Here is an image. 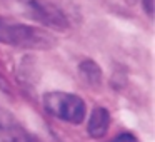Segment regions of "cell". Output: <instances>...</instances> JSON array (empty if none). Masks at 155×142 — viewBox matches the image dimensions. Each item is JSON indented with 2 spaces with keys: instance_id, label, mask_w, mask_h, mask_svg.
Returning <instances> with one entry per match:
<instances>
[{
  "instance_id": "obj_7",
  "label": "cell",
  "mask_w": 155,
  "mask_h": 142,
  "mask_svg": "<svg viewBox=\"0 0 155 142\" xmlns=\"http://www.w3.org/2000/svg\"><path fill=\"white\" fill-rule=\"evenodd\" d=\"M110 142H138V140L135 139V135L130 134V132H124V134L117 135L115 139H112Z\"/></svg>"
},
{
  "instance_id": "obj_3",
  "label": "cell",
  "mask_w": 155,
  "mask_h": 142,
  "mask_svg": "<svg viewBox=\"0 0 155 142\" xmlns=\"http://www.w3.org/2000/svg\"><path fill=\"white\" fill-rule=\"evenodd\" d=\"M20 4L24 5L28 17L34 19L38 24L55 29V30H67L68 29V20L65 14L48 0H20Z\"/></svg>"
},
{
  "instance_id": "obj_10",
  "label": "cell",
  "mask_w": 155,
  "mask_h": 142,
  "mask_svg": "<svg viewBox=\"0 0 155 142\" xmlns=\"http://www.w3.org/2000/svg\"><path fill=\"white\" fill-rule=\"evenodd\" d=\"M127 2H128V4H134V2H135V0H127Z\"/></svg>"
},
{
  "instance_id": "obj_9",
  "label": "cell",
  "mask_w": 155,
  "mask_h": 142,
  "mask_svg": "<svg viewBox=\"0 0 155 142\" xmlns=\"http://www.w3.org/2000/svg\"><path fill=\"white\" fill-rule=\"evenodd\" d=\"M142 7L145 8L148 17H153V0H142Z\"/></svg>"
},
{
  "instance_id": "obj_5",
  "label": "cell",
  "mask_w": 155,
  "mask_h": 142,
  "mask_svg": "<svg viewBox=\"0 0 155 142\" xmlns=\"http://www.w3.org/2000/svg\"><path fill=\"white\" fill-rule=\"evenodd\" d=\"M108 127H110V114L105 107H95L90 112V117L87 122V132L90 137L100 139L107 134Z\"/></svg>"
},
{
  "instance_id": "obj_2",
  "label": "cell",
  "mask_w": 155,
  "mask_h": 142,
  "mask_svg": "<svg viewBox=\"0 0 155 142\" xmlns=\"http://www.w3.org/2000/svg\"><path fill=\"white\" fill-rule=\"evenodd\" d=\"M44 109L58 120L68 124H82L87 115L85 102L78 95L62 90H52L44 95Z\"/></svg>"
},
{
  "instance_id": "obj_4",
  "label": "cell",
  "mask_w": 155,
  "mask_h": 142,
  "mask_svg": "<svg viewBox=\"0 0 155 142\" xmlns=\"http://www.w3.org/2000/svg\"><path fill=\"white\" fill-rule=\"evenodd\" d=\"M0 142H35L32 134L12 112L0 105Z\"/></svg>"
},
{
  "instance_id": "obj_1",
  "label": "cell",
  "mask_w": 155,
  "mask_h": 142,
  "mask_svg": "<svg viewBox=\"0 0 155 142\" xmlns=\"http://www.w3.org/2000/svg\"><path fill=\"white\" fill-rule=\"evenodd\" d=\"M0 42L5 45L28 50H47L55 45V39L42 29L0 17Z\"/></svg>"
},
{
  "instance_id": "obj_8",
  "label": "cell",
  "mask_w": 155,
  "mask_h": 142,
  "mask_svg": "<svg viewBox=\"0 0 155 142\" xmlns=\"http://www.w3.org/2000/svg\"><path fill=\"white\" fill-rule=\"evenodd\" d=\"M0 94L10 95V85H8V82L5 80V77L2 74H0Z\"/></svg>"
},
{
  "instance_id": "obj_6",
  "label": "cell",
  "mask_w": 155,
  "mask_h": 142,
  "mask_svg": "<svg viewBox=\"0 0 155 142\" xmlns=\"http://www.w3.org/2000/svg\"><path fill=\"white\" fill-rule=\"evenodd\" d=\"M78 70H80V75L84 77V80L87 82L92 87H98L102 82V70L94 60H84L80 65H78Z\"/></svg>"
}]
</instances>
